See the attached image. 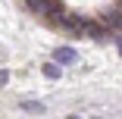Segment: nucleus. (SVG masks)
Masks as SVG:
<instances>
[{"label": "nucleus", "mask_w": 122, "mask_h": 119, "mask_svg": "<svg viewBox=\"0 0 122 119\" xmlns=\"http://www.w3.org/2000/svg\"><path fill=\"white\" fill-rule=\"evenodd\" d=\"M44 16H50V19H63L66 16V10H63V3H60V0H44Z\"/></svg>", "instance_id": "nucleus-2"}, {"label": "nucleus", "mask_w": 122, "mask_h": 119, "mask_svg": "<svg viewBox=\"0 0 122 119\" xmlns=\"http://www.w3.org/2000/svg\"><path fill=\"white\" fill-rule=\"evenodd\" d=\"M44 78L56 82V78H60V66H56V63H47V66H44Z\"/></svg>", "instance_id": "nucleus-5"}, {"label": "nucleus", "mask_w": 122, "mask_h": 119, "mask_svg": "<svg viewBox=\"0 0 122 119\" xmlns=\"http://www.w3.org/2000/svg\"><path fill=\"white\" fill-rule=\"evenodd\" d=\"M103 25L122 31V10H110V13H103Z\"/></svg>", "instance_id": "nucleus-3"}, {"label": "nucleus", "mask_w": 122, "mask_h": 119, "mask_svg": "<svg viewBox=\"0 0 122 119\" xmlns=\"http://www.w3.org/2000/svg\"><path fill=\"white\" fill-rule=\"evenodd\" d=\"M53 60H56V63H75L78 53L72 50V47H56V50H53Z\"/></svg>", "instance_id": "nucleus-4"}, {"label": "nucleus", "mask_w": 122, "mask_h": 119, "mask_svg": "<svg viewBox=\"0 0 122 119\" xmlns=\"http://www.w3.org/2000/svg\"><path fill=\"white\" fill-rule=\"evenodd\" d=\"M28 3V10H35V13H44V0H25Z\"/></svg>", "instance_id": "nucleus-7"}, {"label": "nucleus", "mask_w": 122, "mask_h": 119, "mask_svg": "<svg viewBox=\"0 0 122 119\" xmlns=\"http://www.w3.org/2000/svg\"><path fill=\"white\" fill-rule=\"evenodd\" d=\"M22 110H28V113H44V103H38V100H22Z\"/></svg>", "instance_id": "nucleus-6"}, {"label": "nucleus", "mask_w": 122, "mask_h": 119, "mask_svg": "<svg viewBox=\"0 0 122 119\" xmlns=\"http://www.w3.org/2000/svg\"><path fill=\"white\" fill-rule=\"evenodd\" d=\"M75 22H78V31H81V35H88V38H94V41H107V28L100 25V22H91V19H85V16H75Z\"/></svg>", "instance_id": "nucleus-1"}, {"label": "nucleus", "mask_w": 122, "mask_h": 119, "mask_svg": "<svg viewBox=\"0 0 122 119\" xmlns=\"http://www.w3.org/2000/svg\"><path fill=\"white\" fill-rule=\"evenodd\" d=\"M10 82V72H6V69H0V85H6Z\"/></svg>", "instance_id": "nucleus-8"}, {"label": "nucleus", "mask_w": 122, "mask_h": 119, "mask_svg": "<svg viewBox=\"0 0 122 119\" xmlns=\"http://www.w3.org/2000/svg\"><path fill=\"white\" fill-rule=\"evenodd\" d=\"M113 41H116V47H119V53H122V35H119V38H113Z\"/></svg>", "instance_id": "nucleus-9"}]
</instances>
